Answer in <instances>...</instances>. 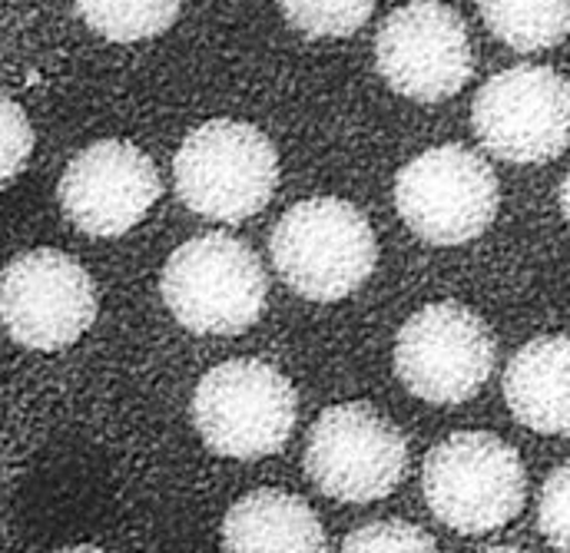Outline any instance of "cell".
Instances as JSON below:
<instances>
[{"mask_svg":"<svg viewBox=\"0 0 570 553\" xmlns=\"http://www.w3.org/2000/svg\"><path fill=\"white\" fill-rule=\"evenodd\" d=\"M501 206L491 162L461 146L441 142L419 152L395 176L402 223L431 246H464L488 233Z\"/></svg>","mask_w":570,"mask_h":553,"instance_id":"6","label":"cell"},{"mask_svg":"<svg viewBox=\"0 0 570 553\" xmlns=\"http://www.w3.org/2000/svg\"><path fill=\"white\" fill-rule=\"evenodd\" d=\"M471 127L504 162H551L570 146V80L554 67H508L478 90Z\"/></svg>","mask_w":570,"mask_h":553,"instance_id":"9","label":"cell"},{"mask_svg":"<svg viewBox=\"0 0 570 553\" xmlns=\"http://www.w3.org/2000/svg\"><path fill=\"white\" fill-rule=\"evenodd\" d=\"M428 511L458 534L508 527L528 501L521 454L491 431H454L438 441L422 467Z\"/></svg>","mask_w":570,"mask_h":553,"instance_id":"2","label":"cell"},{"mask_svg":"<svg viewBox=\"0 0 570 553\" xmlns=\"http://www.w3.org/2000/svg\"><path fill=\"white\" fill-rule=\"evenodd\" d=\"M298 398L283 372L263 358L209 368L193 392V421L209 451L236 461L279 454L292 437Z\"/></svg>","mask_w":570,"mask_h":553,"instance_id":"5","label":"cell"},{"mask_svg":"<svg viewBox=\"0 0 570 553\" xmlns=\"http://www.w3.org/2000/svg\"><path fill=\"white\" fill-rule=\"evenodd\" d=\"M561 209H564V219L570 223V169L568 176H564V182H561Z\"/></svg>","mask_w":570,"mask_h":553,"instance_id":"21","label":"cell"},{"mask_svg":"<svg viewBox=\"0 0 570 553\" xmlns=\"http://www.w3.org/2000/svg\"><path fill=\"white\" fill-rule=\"evenodd\" d=\"M57 553H107V551H100V547H90V544H83V547H67V551H57Z\"/></svg>","mask_w":570,"mask_h":553,"instance_id":"22","label":"cell"},{"mask_svg":"<svg viewBox=\"0 0 570 553\" xmlns=\"http://www.w3.org/2000/svg\"><path fill=\"white\" fill-rule=\"evenodd\" d=\"M3 328L33 352H60L87 335L97 318V285L67 253L30 249L3 269Z\"/></svg>","mask_w":570,"mask_h":553,"instance_id":"11","label":"cell"},{"mask_svg":"<svg viewBox=\"0 0 570 553\" xmlns=\"http://www.w3.org/2000/svg\"><path fill=\"white\" fill-rule=\"evenodd\" d=\"M504 402L524 427L570 437V335H541L514 352Z\"/></svg>","mask_w":570,"mask_h":553,"instance_id":"13","label":"cell"},{"mask_svg":"<svg viewBox=\"0 0 570 553\" xmlns=\"http://www.w3.org/2000/svg\"><path fill=\"white\" fill-rule=\"evenodd\" d=\"M223 553H325V531L298 494L259 487L229 507Z\"/></svg>","mask_w":570,"mask_h":553,"instance_id":"14","label":"cell"},{"mask_svg":"<svg viewBox=\"0 0 570 553\" xmlns=\"http://www.w3.org/2000/svg\"><path fill=\"white\" fill-rule=\"evenodd\" d=\"M283 17L305 37H352L368 23L379 0H276Z\"/></svg>","mask_w":570,"mask_h":553,"instance_id":"17","label":"cell"},{"mask_svg":"<svg viewBox=\"0 0 570 553\" xmlns=\"http://www.w3.org/2000/svg\"><path fill=\"white\" fill-rule=\"evenodd\" d=\"M484 27L518 53H538L564 43L570 0H478Z\"/></svg>","mask_w":570,"mask_h":553,"instance_id":"15","label":"cell"},{"mask_svg":"<svg viewBox=\"0 0 570 553\" xmlns=\"http://www.w3.org/2000/svg\"><path fill=\"white\" fill-rule=\"evenodd\" d=\"M494 358L488 322L461 302L419 308L395 338V375L428 405L471 402L491 378Z\"/></svg>","mask_w":570,"mask_h":553,"instance_id":"8","label":"cell"},{"mask_svg":"<svg viewBox=\"0 0 570 553\" xmlns=\"http://www.w3.org/2000/svg\"><path fill=\"white\" fill-rule=\"evenodd\" d=\"M538 527L558 553H570V461L554 467L541 487Z\"/></svg>","mask_w":570,"mask_h":553,"instance_id":"19","label":"cell"},{"mask_svg":"<svg viewBox=\"0 0 570 553\" xmlns=\"http://www.w3.org/2000/svg\"><path fill=\"white\" fill-rule=\"evenodd\" d=\"M0 127H3V156H0V169H3V182H13L23 166L30 162L33 152V127L23 113V107L13 97H3L0 107Z\"/></svg>","mask_w":570,"mask_h":553,"instance_id":"20","label":"cell"},{"mask_svg":"<svg viewBox=\"0 0 570 553\" xmlns=\"http://www.w3.org/2000/svg\"><path fill=\"white\" fill-rule=\"evenodd\" d=\"M305 474L338 504L382 501L409 474V437L365 402L332 405L308 427Z\"/></svg>","mask_w":570,"mask_h":553,"instance_id":"7","label":"cell"},{"mask_svg":"<svg viewBox=\"0 0 570 553\" xmlns=\"http://www.w3.org/2000/svg\"><path fill=\"white\" fill-rule=\"evenodd\" d=\"M375 67L399 97L415 103L454 97L474 70L461 13L441 0L395 7L375 33Z\"/></svg>","mask_w":570,"mask_h":553,"instance_id":"10","label":"cell"},{"mask_svg":"<svg viewBox=\"0 0 570 553\" xmlns=\"http://www.w3.org/2000/svg\"><path fill=\"white\" fill-rule=\"evenodd\" d=\"M176 196L196 216L243 223L269 206L279 186L273 139L243 120H209L183 139L173 159Z\"/></svg>","mask_w":570,"mask_h":553,"instance_id":"3","label":"cell"},{"mask_svg":"<svg viewBox=\"0 0 570 553\" xmlns=\"http://www.w3.org/2000/svg\"><path fill=\"white\" fill-rule=\"evenodd\" d=\"M338 553H441L434 537L409 521H372L352 531Z\"/></svg>","mask_w":570,"mask_h":553,"instance_id":"18","label":"cell"},{"mask_svg":"<svg viewBox=\"0 0 570 553\" xmlns=\"http://www.w3.org/2000/svg\"><path fill=\"white\" fill-rule=\"evenodd\" d=\"M159 295L193 335H239L259 322L269 282L259 256L243 239L209 233L169 256Z\"/></svg>","mask_w":570,"mask_h":553,"instance_id":"4","label":"cell"},{"mask_svg":"<svg viewBox=\"0 0 570 553\" xmlns=\"http://www.w3.org/2000/svg\"><path fill=\"white\" fill-rule=\"evenodd\" d=\"M273 266L308 302H338L379 266V239L365 213L338 196L302 199L285 209L269 239Z\"/></svg>","mask_w":570,"mask_h":553,"instance_id":"1","label":"cell"},{"mask_svg":"<svg viewBox=\"0 0 570 553\" xmlns=\"http://www.w3.org/2000/svg\"><path fill=\"white\" fill-rule=\"evenodd\" d=\"M63 216L87 236L117 239L137 229L159 199L156 162L127 139H97L80 149L57 186Z\"/></svg>","mask_w":570,"mask_h":553,"instance_id":"12","label":"cell"},{"mask_svg":"<svg viewBox=\"0 0 570 553\" xmlns=\"http://www.w3.org/2000/svg\"><path fill=\"white\" fill-rule=\"evenodd\" d=\"M474 553H528V551H521V547H484V551H474Z\"/></svg>","mask_w":570,"mask_h":553,"instance_id":"23","label":"cell"},{"mask_svg":"<svg viewBox=\"0 0 570 553\" xmlns=\"http://www.w3.org/2000/svg\"><path fill=\"white\" fill-rule=\"evenodd\" d=\"M77 10L94 33L114 43H134L169 30L179 0H77Z\"/></svg>","mask_w":570,"mask_h":553,"instance_id":"16","label":"cell"}]
</instances>
